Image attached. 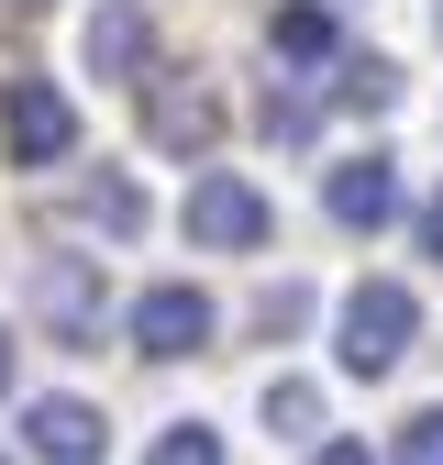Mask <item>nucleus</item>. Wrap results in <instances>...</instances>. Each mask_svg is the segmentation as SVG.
<instances>
[{
    "label": "nucleus",
    "mask_w": 443,
    "mask_h": 465,
    "mask_svg": "<svg viewBox=\"0 0 443 465\" xmlns=\"http://www.w3.org/2000/svg\"><path fill=\"white\" fill-rule=\"evenodd\" d=\"M410 332H421L410 288L399 277H366L355 300H344V377H388V366L410 355Z\"/></svg>",
    "instance_id": "nucleus-1"
},
{
    "label": "nucleus",
    "mask_w": 443,
    "mask_h": 465,
    "mask_svg": "<svg viewBox=\"0 0 443 465\" xmlns=\"http://www.w3.org/2000/svg\"><path fill=\"white\" fill-rule=\"evenodd\" d=\"M144 144H155V155H211V144H222V89H211L200 67L144 78Z\"/></svg>",
    "instance_id": "nucleus-2"
},
{
    "label": "nucleus",
    "mask_w": 443,
    "mask_h": 465,
    "mask_svg": "<svg viewBox=\"0 0 443 465\" xmlns=\"http://www.w3.org/2000/svg\"><path fill=\"white\" fill-rule=\"evenodd\" d=\"M0 144H12V166H67L78 155V111L44 78H0Z\"/></svg>",
    "instance_id": "nucleus-3"
},
{
    "label": "nucleus",
    "mask_w": 443,
    "mask_h": 465,
    "mask_svg": "<svg viewBox=\"0 0 443 465\" xmlns=\"http://www.w3.org/2000/svg\"><path fill=\"white\" fill-rule=\"evenodd\" d=\"M34 322L55 343H100V266L89 255H44L34 266Z\"/></svg>",
    "instance_id": "nucleus-4"
},
{
    "label": "nucleus",
    "mask_w": 443,
    "mask_h": 465,
    "mask_svg": "<svg viewBox=\"0 0 443 465\" xmlns=\"http://www.w3.org/2000/svg\"><path fill=\"white\" fill-rule=\"evenodd\" d=\"M200 343H211V300L200 288H144L133 300V355L178 366V355H200Z\"/></svg>",
    "instance_id": "nucleus-5"
},
{
    "label": "nucleus",
    "mask_w": 443,
    "mask_h": 465,
    "mask_svg": "<svg viewBox=\"0 0 443 465\" xmlns=\"http://www.w3.org/2000/svg\"><path fill=\"white\" fill-rule=\"evenodd\" d=\"M321 211L344 222V232H377V222H399V166H388V155H344V166L321 178Z\"/></svg>",
    "instance_id": "nucleus-6"
},
{
    "label": "nucleus",
    "mask_w": 443,
    "mask_h": 465,
    "mask_svg": "<svg viewBox=\"0 0 443 465\" xmlns=\"http://www.w3.org/2000/svg\"><path fill=\"white\" fill-rule=\"evenodd\" d=\"M189 244H211V255L266 244V200H255L244 178H200V200H189Z\"/></svg>",
    "instance_id": "nucleus-7"
},
{
    "label": "nucleus",
    "mask_w": 443,
    "mask_h": 465,
    "mask_svg": "<svg viewBox=\"0 0 443 465\" xmlns=\"http://www.w3.org/2000/svg\"><path fill=\"white\" fill-rule=\"evenodd\" d=\"M23 443H34L44 465H100L111 421L89 411V399H34V411H23Z\"/></svg>",
    "instance_id": "nucleus-8"
},
{
    "label": "nucleus",
    "mask_w": 443,
    "mask_h": 465,
    "mask_svg": "<svg viewBox=\"0 0 443 465\" xmlns=\"http://www.w3.org/2000/svg\"><path fill=\"white\" fill-rule=\"evenodd\" d=\"M144 0H111V12H89V78H144Z\"/></svg>",
    "instance_id": "nucleus-9"
},
{
    "label": "nucleus",
    "mask_w": 443,
    "mask_h": 465,
    "mask_svg": "<svg viewBox=\"0 0 443 465\" xmlns=\"http://www.w3.org/2000/svg\"><path fill=\"white\" fill-rule=\"evenodd\" d=\"M266 45H277V55H289V67H321V55H332V45H344V34H332V12H321V0H289V12H277V23H266Z\"/></svg>",
    "instance_id": "nucleus-10"
},
{
    "label": "nucleus",
    "mask_w": 443,
    "mask_h": 465,
    "mask_svg": "<svg viewBox=\"0 0 443 465\" xmlns=\"http://www.w3.org/2000/svg\"><path fill=\"white\" fill-rule=\"evenodd\" d=\"M332 100H344V111H388V100H399V67H388V55H355Z\"/></svg>",
    "instance_id": "nucleus-11"
},
{
    "label": "nucleus",
    "mask_w": 443,
    "mask_h": 465,
    "mask_svg": "<svg viewBox=\"0 0 443 465\" xmlns=\"http://www.w3.org/2000/svg\"><path fill=\"white\" fill-rule=\"evenodd\" d=\"M144 465H222V432H211V421H166Z\"/></svg>",
    "instance_id": "nucleus-12"
},
{
    "label": "nucleus",
    "mask_w": 443,
    "mask_h": 465,
    "mask_svg": "<svg viewBox=\"0 0 443 465\" xmlns=\"http://www.w3.org/2000/svg\"><path fill=\"white\" fill-rule=\"evenodd\" d=\"M266 421H277V432H310V421H321V388H310V377H277V388H266Z\"/></svg>",
    "instance_id": "nucleus-13"
},
{
    "label": "nucleus",
    "mask_w": 443,
    "mask_h": 465,
    "mask_svg": "<svg viewBox=\"0 0 443 465\" xmlns=\"http://www.w3.org/2000/svg\"><path fill=\"white\" fill-rule=\"evenodd\" d=\"M388 465H443V411L399 421V443H388Z\"/></svg>",
    "instance_id": "nucleus-14"
},
{
    "label": "nucleus",
    "mask_w": 443,
    "mask_h": 465,
    "mask_svg": "<svg viewBox=\"0 0 443 465\" xmlns=\"http://www.w3.org/2000/svg\"><path fill=\"white\" fill-rule=\"evenodd\" d=\"M89 211H100L111 232H144V189H123V178H100V189H89Z\"/></svg>",
    "instance_id": "nucleus-15"
},
{
    "label": "nucleus",
    "mask_w": 443,
    "mask_h": 465,
    "mask_svg": "<svg viewBox=\"0 0 443 465\" xmlns=\"http://www.w3.org/2000/svg\"><path fill=\"white\" fill-rule=\"evenodd\" d=\"M266 134H277V144H300V134H310V100L277 89V100H266Z\"/></svg>",
    "instance_id": "nucleus-16"
},
{
    "label": "nucleus",
    "mask_w": 443,
    "mask_h": 465,
    "mask_svg": "<svg viewBox=\"0 0 443 465\" xmlns=\"http://www.w3.org/2000/svg\"><path fill=\"white\" fill-rule=\"evenodd\" d=\"M421 255H443V189H432V211H421Z\"/></svg>",
    "instance_id": "nucleus-17"
},
{
    "label": "nucleus",
    "mask_w": 443,
    "mask_h": 465,
    "mask_svg": "<svg viewBox=\"0 0 443 465\" xmlns=\"http://www.w3.org/2000/svg\"><path fill=\"white\" fill-rule=\"evenodd\" d=\"M310 465H366V454H355V443H321V454H310Z\"/></svg>",
    "instance_id": "nucleus-18"
},
{
    "label": "nucleus",
    "mask_w": 443,
    "mask_h": 465,
    "mask_svg": "<svg viewBox=\"0 0 443 465\" xmlns=\"http://www.w3.org/2000/svg\"><path fill=\"white\" fill-rule=\"evenodd\" d=\"M0 388H12V332H0Z\"/></svg>",
    "instance_id": "nucleus-19"
}]
</instances>
